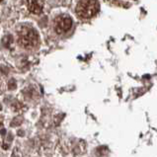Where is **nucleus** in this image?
<instances>
[{
    "mask_svg": "<svg viewBox=\"0 0 157 157\" xmlns=\"http://www.w3.org/2000/svg\"><path fill=\"white\" fill-rule=\"evenodd\" d=\"M72 26V19L67 15H60L56 17L53 22V28L57 34H62L68 31Z\"/></svg>",
    "mask_w": 157,
    "mask_h": 157,
    "instance_id": "3",
    "label": "nucleus"
},
{
    "mask_svg": "<svg viewBox=\"0 0 157 157\" xmlns=\"http://www.w3.org/2000/svg\"><path fill=\"white\" fill-rule=\"evenodd\" d=\"M98 10H99V3L96 1H79L76 6V13L78 16L85 19L95 16Z\"/></svg>",
    "mask_w": 157,
    "mask_h": 157,
    "instance_id": "2",
    "label": "nucleus"
},
{
    "mask_svg": "<svg viewBox=\"0 0 157 157\" xmlns=\"http://www.w3.org/2000/svg\"><path fill=\"white\" fill-rule=\"evenodd\" d=\"M18 41L22 48L26 50H32L39 44V35L34 28L31 27H22L18 34Z\"/></svg>",
    "mask_w": 157,
    "mask_h": 157,
    "instance_id": "1",
    "label": "nucleus"
},
{
    "mask_svg": "<svg viewBox=\"0 0 157 157\" xmlns=\"http://www.w3.org/2000/svg\"><path fill=\"white\" fill-rule=\"evenodd\" d=\"M43 1H27V6L30 12L34 14H41L43 12Z\"/></svg>",
    "mask_w": 157,
    "mask_h": 157,
    "instance_id": "4",
    "label": "nucleus"
}]
</instances>
